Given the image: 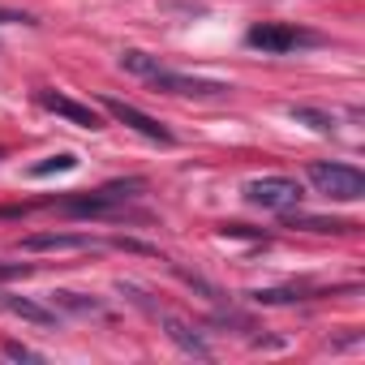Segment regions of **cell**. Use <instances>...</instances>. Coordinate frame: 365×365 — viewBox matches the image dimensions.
I'll return each instance as SVG.
<instances>
[{
  "label": "cell",
  "mask_w": 365,
  "mask_h": 365,
  "mask_svg": "<svg viewBox=\"0 0 365 365\" xmlns=\"http://www.w3.org/2000/svg\"><path fill=\"white\" fill-rule=\"evenodd\" d=\"M288 228H305V232H352V224H344V220H318V215H288Z\"/></svg>",
  "instance_id": "cell-11"
},
{
  "label": "cell",
  "mask_w": 365,
  "mask_h": 365,
  "mask_svg": "<svg viewBox=\"0 0 365 365\" xmlns=\"http://www.w3.org/2000/svg\"><path fill=\"white\" fill-rule=\"evenodd\" d=\"M168 335H172V344H180V348H185V352H194V356H211L207 339H202L198 331H190L185 322H176V318H168Z\"/></svg>",
  "instance_id": "cell-9"
},
{
  "label": "cell",
  "mask_w": 365,
  "mask_h": 365,
  "mask_svg": "<svg viewBox=\"0 0 365 365\" xmlns=\"http://www.w3.org/2000/svg\"><path fill=\"white\" fill-rule=\"evenodd\" d=\"M309 180L318 185V194H327L335 202L365 198V172L352 163H309Z\"/></svg>",
  "instance_id": "cell-1"
},
{
  "label": "cell",
  "mask_w": 365,
  "mask_h": 365,
  "mask_svg": "<svg viewBox=\"0 0 365 365\" xmlns=\"http://www.w3.org/2000/svg\"><path fill=\"white\" fill-rule=\"evenodd\" d=\"M22 275H31V262H0V284H5V279H22Z\"/></svg>",
  "instance_id": "cell-17"
},
{
  "label": "cell",
  "mask_w": 365,
  "mask_h": 365,
  "mask_svg": "<svg viewBox=\"0 0 365 365\" xmlns=\"http://www.w3.org/2000/svg\"><path fill=\"white\" fill-rule=\"evenodd\" d=\"M224 237H241V241H262V232L245 228V224H224Z\"/></svg>",
  "instance_id": "cell-18"
},
{
  "label": "cell",
  "mask_w": 365,
  "mask_h": 365,
  "mask_svg": "<svg viewBox=\"0 0 365 365\" xmlns=\"http://www.w3.org/2000/svg\"><path fill=\"white\" fill-rule=\"evenodd\" d=\"M78 168V155H52V159H43V163H35L31 168V176H52V172H73Z\"/></svg>",
  "instance_id": "cell-14"
},
{
  "label": "cell",
  "mask_w": 365,
  "mask_h": 365,
  "mask_svg": "<svg viewBox=\"0 0 365 365\" xmlns=\"http://www.w3.org/2000/svg\"><path fill=\"white\" fill-rule=\"evenodd\" d=\"M292 120L309 125L314 133H331V129H335V120H331L327 112H318V108H292Z\"/></svg>",
  "instance_id": "cell-13"
},
{
  "label": "cell",
  "mask_w": 365,
  "mask_h": 365,
  "mask_svg": "<svg viewBox=\"0 0 365 365\" xmlns=\"http://www.w3.org/2000/svg\"><path fill=\"white\" fill-rule=\"evenodd\" d=\"M0 305L14 309L18 318H31V322H56L52 309H43V305H35V301H22V297H9V301H0Z\"/></svg>",
  "instance_id": "cell-12"
},
{
  "label": "cell",
  "mask_w": 365,
  "mask_h": 365,
  "mask_svg": "<svg viewBox=\"0 0 365 365\" xmlns=\"http://www.w3.org/2000/svg\"><path fill=\"white\" fill-rule=\"evenodd\" d=\"M245 198L254 207H267V211H292L301 202V185L292 176H262V180L245 185Z\"/></svg>",
  "instance_id": "cell-3"
},
{
  "label": "cell",
  "mask_w": 365,
  "mask_h": 365,
  "mask_svg": "<svg viewBox=\"0 0 365 365\" xmlns=\"http://www.w3.org/2000/svg\"><path fill=\"white\" fill-rule=\"evenodd\" d=\"M91 237H78V232H35L22 241V250L31 254H48V250H86Z\"/></svg>",
  "instance_id": "cell-8"
},
{
  "label": "cell",
  "mask_w": 365,
  "mask_h": 365,
  "mask_svg": "<svg viewBox=\"0 0 365 365\" xmlns=\"http://www.w3.org/2000/svg\"><path fill=\"white\" fill-rule=\"evenodd\" d=\"M39 103H43L48 112L65 116V120H69V125H78V129H99V125H103L95 108H86V103H78V99H65V95H56V91H43V95H39Z\"/></svg>",
  "instance_id": "cell-7"
},
{
  "label": "cell",
  "mask_w": 365,
  "mask_h": 365,
  "mask_svg": "<svg viewBox=\"0 0 365 365\" xmlns=\"http://www.w3.org/2000/svg\"><path fill=\"white\" fill-rule=\"evenodd\" d=\"M120 69L125 73H138V78H155L163 65H159V56H146V52H133L129 48V52H120Z\"/></svg>",
  "instance_id": "cell-10"
},
{
  "label": "cell",
  "mask_w": 365,
  "mask_h": 365,
  "mask_svg": "<svg viewBox=\"0 0 365 365\" xmlns=\"http://www.w3.org/2000/svg\"><path fill=\"white\" fill-rule=\"evenodd\" d=\"M262 305H288V301H305V288H267V292H250Z\"/></svg>",
  "instance_id": "cell-15"
},
{
  "label": "cell",
  "mask_w": 365,
  "mask_h": 365,
  "mask_svg": "<svg viewBox=\"0 0 365 365\" xmlns=\"http://www.w3.org/2000/svg\"><path fill=\"white\" fill-rule=\"evenodd\" d=\"M301 43H318V35H305V31H292V26H275V22H262L250 31V48H262V52H292Z\"/></svg>",
  "instance_id": "cell-5"
},
{
  "label": "cell",
  "mask_w": 365,
  "mask_h": 365,
  "mask_svg": "<svg viewBox=\"0 0 365 365\" xmlns=\"http://www.w3.org/2000/svg\"><path fill=\"white\" fill-rule=\"evenodd\" d=\"M5 356H14V361H43L35 348H26V344H18V339H5Z\"/></svg>",
  "instance_id": "cell-16"
},
{
  "label": "cell",
  "mask_w": 365,
  "mask_h": 365,
  "mask_svg": "<svg viewBox=\"0 0 365 365\" xmlns=\"http://www.w3.org/2000/svg\"><path fill=\"white\" fill-rule=\"evenodd\" d=\"M155 91H168V95H194V99H202V95H224L228 86H220V82H202V78H185V73H172V69H159L155 78H146Z\"/></svg>",
  "instance_id": "cell-6"
},
{
  "label": "cell",
  "mask_w": 365,
  "mask_h": 365,
  "mask_svg": "<svg viewBox=\"0 0 365 365\" xmlns=\"http://www.w3.org/2000/svg\"><path fill=\"white\" fill-rule=\"evenodd\" d=\"M138 190H142V180H112V185H103V190H95V194L65 198V202H61V211H65V215H108L112 207L129 202Z\"/></svg>",
  "instance_id": "cell-2"
},
{
  "label": "cell",
  "mask_w": 365,
  "mask_h": 365,
  "mask_svg": "<svg viewBox=\"0 0 365 365\" xmlns=\"http://www.w3.org/2000/svg\"><path fill=\"white\" fill-rule=\"evenodd\" d=\"M103 103V112L112 116V120H120V125H129V129H138L142 138H150V142H163V146H172V129H163L155 116H146L142 108H133V103H125V99H112V95H103L99 99Z\"/></svg>",
  "instance_id": "cell-4"
}]
</instances>
